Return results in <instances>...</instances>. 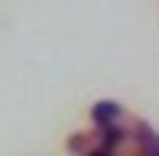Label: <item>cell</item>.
Here are the masks:
<instances>
[{"instance_id": "6da1fadb", "label": "cell", "mask_w": 159, "mask_h": 156, "mask_svg": "<svg viewBox=\"0 0 159 156\" xmlns=\"http://www.w3.org/2000/svg\"><path fill=\"white\" fill-rule=\"evenodd\" d=\"M120 117H124V108H120L117 101H98L94 108H91V120H94L98 127H107V124H117Z\"/></svg>"}]
</instances>
